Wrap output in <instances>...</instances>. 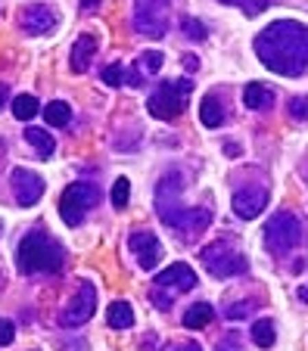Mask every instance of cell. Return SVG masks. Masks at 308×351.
Returning a JSON list of instances; mask_svg holds the SVG:
<instances>
[{"mask_svg": "<svg viewBox=\"0 0 308 351\" xmlns=\"http://www.w3.org/2000/svg\"><path fill=\"white\" fill-rule=\"evenodd\" d=\"M255 53L261 66L283 78H299L308 69V25L293 19H277L255 34Z\"/></svg>", "mask_w": 308, "mask_h": 351, "instance_id": "obj_1", "label": "cell"}, {"mask_svg": "<svg viewBox=\"0 0 308 351\" xmlns=\"http://www.w3.org/2000/svg\"><path fill=\"white\" fill-rule=\"evenodd\" d=\"M178 193H181V178L178 174H165L159 180V186H156V212L165 221V227H171L181 239L193 243L200 233L209 230L212 212L209 208H184Z\"/></svg>", "mask_w": 308, "mask_h": 351, "instance_id": "obj_2", "label": "cell"}, {"mask_svg": "<svg viewBox=\"0 0 308 351\" xmlns=\"http://www.w3.org/2000/svg\"><path fill=\"white\" fill-rule=\"evenodd\" d=\"M66 261V252L56 239H50L44 230H32L19 243L16 252V267L19 274H56Z\"/></svg>", "mask_w": 308, "mask_h": 351, "instance_id": "obj_3", "label": "cell"}, {"mask_svg": "<svg viewBox=\"0 0 308 351\" xmlns=\"http://www.w3.org/2000/svg\"><path fill=\"white\" fill-rule=\"evenodd\" d=\"M200 261L212 277L228 280V277H240L249 271L246 255L240 252V245L234 239H218V243H209L200 249Z\"/></svg>", "mask_w": 308, "mask_h": 351, "instance_id": "obj_4", "label": "cell"}, {"mask_svg": "<svg viewBox=\"0 0 308 351\" xmlns=\"http://www.w3.org/2000/svg\"><path fill=\"white\" fill-rule=\"evenodd\" d=\"M193 90V81L190 78H178V81H162L147 99V112L153 119L162 121H171L187 109V97Z\"/></svg>", "mask_w": 308, "mask_h": 351, "instance_id": "obj_5", "label": "cell"}, {"mask_svg": "<svg viewBox=\"0 0 308 351\" xmlns=\"http://www.w3.org/2000/svg\"><path fill=\"white\" fill-rule=\"evenodd\" d=\"M100 202V190L97 184L91 180H75L62 190V199H60V218L66 221L69 227H78L84 221V215Z\"/></svg>", "mask_w": 308, "mask_h": 351, "instance_id": "obj_6", "label": "cell"}, {"mask_svg": "<svg viewBox=\"0 0 308 351\" xmlns=\"http://www.w3.org/2000/svg\"><path fill=\"white\" fill-rule=\"evenodd\" d=\"M171 25V0H134V28L147 38H162Z\"/></svg>", "mask_w": 308, "mask_h": 351, "instance_id": "obj_7", "label": "cell"}, {"mask_svg": "<svg viewBox=\"0 0 308 351\" xmlns=\"http://www.w3.org/2000/svg\"><path fill=\"white\" fill-rule=\"evenodd\" d=\"M302 239V221L289 212H277L274 218L265 227V245H268L274 255H283L289 249H296Z\"/></svg>", "mask_w": 308, "mask_h": 351, "instance_id": "obj_8", "label": "cell"}, {"mask_svg": "<svg viewBox=\"0 0 308 351\" xmlns=\"http://www.w3.org/2000/svg\"><path fill=\"white\" fill-rule=\"evenodd\" d=\"M94 311H97V289H94V283H81L78 286V292L72 295V302L66 305V311L60 314V326H81V324H87V320L94 317Z\"/></svg>", "mask_w": 308, "mask_h": 351, "instance_id": "obj_9", "label": "cell"}, {"mask_svg": "<svg viewBox=\"0 0 308 351\" xmlns=\"http://www.w3.org/2000/svg\"><path fill=\"white\" fill-rule=\"evenodd\" d=\"M10 186H13V196L22 208L38 206L40 196H44V190H47L44 178H40L38 171H28V168H16V171L10 174Z\"/></svg>", "mask_w": 308, "mask_h": 351, "instance_id": "obj_10", "label": "cell"}, {"mask_svg": "<svg viewBox=\"0 0 308 351\" xmlns=\"http://www.w3.org/2000/svg\"><path fill=\"white\" fill-rule=\"evenodd\" d=\"M230 206H234L237 218L252 221L265 212V206H268V190H265V186H243V190L234 193Z\"/></svg>", "mask_w": 308, "mask_h": 351, "instance_id": "obj_11", "label": "cell"}, {"mask_svg": "<svg viewBox=\"0 0 308 351\" xmlns=\"http://www.w3.org/2000/svg\"><path fill=\"white\" fill-rule=\"evenodd\" d=\"M128 249L134 252L137 265H141L143 271H156V265L162 261V243L150 230L131 233V239H128Z\"/></svg>", "mask_w": 308, "mask_h": 351, "instance_id": "obj_12", "label": "cell"}, {"mask_svg": "<svg viewBox=\"0 0 308 351\" xmlns=\"http://www.w3.org/2000/svg\"><path fill=\"white\" fill-rule=\"evenodd\" d=\"M19 25L25 34H47L56 28V13L44 3H28L19 13Z\"/></svg>", "mask_w": 308, "mask_h": 351, "instance_id": "obj_13", "label": "cell"}, {"mask_svg": "<svg viewBox=\"0 0 308 351\" xmlns=\"http://www.w3.org/2000/svg\"><path fill=\"white\" fill-rule=\"evenodd\" d=\"M156 283L187 292V289H193V286H196V271L190 265H184V261H174L171 267H165V271L156 277Z\"/></svg>", "mask_w": 308, "mask_h": 351, "instance_id": "obj_14", "label": "cell"}, {"mask_svg": "<svg viewBox=\"0 0 308 351\" xmlns=\"http://www.w3.org/2000/svg\"><path fill=\"white\" fill-rule=\"evenodd\" d=\"M94 53H97V38L94 34H81L72 44V72H87Z\"/></svg>", "mask_w": 308, "mask_h": 351, "instance_id": "obj_15", "label": "cell"}, {"mask_svg": "<svg viewBox=\"0 0 308 351\" xmlns=\"http://www.w3.org/2000/svg\"><path fill=\"white\" fill-rule=\"evenodd\" d=\"M271 103H274V90L265 84H259V81H252V84H246V90H243V106L246 109H268Z\"/></svg>", "mask_w": 308, "mask_h": 351, "instance_id": "obj_16", "label": "cell"}, {"mask_svg": "<svg viewBox=\"0 0 308 351\" xmlns=\"http://www.w3.org/2000/svg\"><path fill=\"white\" fill-rule=\"evenodd\" d=\"M25 140L34 146V153H38L40 159H50L56 149V140L50 137V131H44V128H25Z\"/></svg>", "mask_w": 308, "mask_h": 351, "instance_id": "obj_17", "label": "cell"}, {"mask_svg": "<svg viewBox=\"0 0 308 351\" xmlns=\"http://www.w3.org/2000/svg\"><path fill=\"white\" fill-rule=\"evenodd\" d=\"M106 324L112 330H128V326H134V308L128 305V302H112L106 311Z\"/></svg>", "mask_w": 308, "mask_h": 351, "instance_id": "obj_18", "label": "cell"}, {"mask_svg": "<svg viewBox=\"0 0 308 351\" xmlns=\"http://www.w3.org/2000/svg\"><path fill=\"white\" fill-rule=\"evenodd\" d=\"M212 317H215L212 305H209V302H196V305L187 308V314H184V326H187V330H202V326L212 324Z\"/></svg>", "mask_w": 308, "mask_h": 351, "instance_id": "obj_19", "label": "cell"}, {"mask_svg": "<svg viewBox=\"0 0 308 351\" xmlns=\"http://www.w3.org/2000/svg\"><path fill=\"white\" fill-rule=\"evenodd\" d=\"M200 121L206 128H218L224 121V106L212 97V93H209V97H202V103H200Z\"/></svg>", "mask_w": 308, "mask_h": 351, "instance_id": "obj_20", "label": "cell"}, {"mask_svg": "<svg viewBox=\"0 0 308 351\" xmlns=\"http://www.w3.org/2000/svg\"><path fill=\"white\" fill-rule=\"evenodd\" d=\"M44 119H47L50 128H66L69 121H72V109H69V103L56 99V103H50V106L44 109Z\"/></svg>", "mask_w": 308, "mask_h": 351, "instance_id": "obj_21", "label": "cell"}, {"mask_svg": "<svg viewBox=\"0 0 308 351\" xmlns=\"http://www.w3.org/2000/svg\"><path fill=\"white\" fill-rule=\"evenodd\" d=\"M252 342L259 345V348H271V345H274V320H255L252 324Z\"/></svg>", "mask_w": 308, "mask_h": 351, "instance_id": "obj_22", "label": "cell"}, {"mask_svg": "<svg viewBox=\"0 0 308 351\" xmlns=\"http://www.w3.org/2000/svg\"><path fill=\"white\" fill-rule=\"evenodd\" d=\"M13 115H16L19 121L34 119V115H38V99H34L32 93H22V97H16V99H13Z\"/></svg>", "mask_w": 308, "mask_h": 351, "instance_id": "obj_23", "label": "cell"}, {"mask_svg": "<svg viewBox=\"0 0 308 351\" xmlns=\"http://www.w3.org/2000/svg\"><path fill=\"white\" fill-rule=\"evenodd\" d=\"M128 199H131V184H128V178H119L112 184V206L121 212L128 206Z\"/></svg>", "mask_w": 308, "mask_h": 351, "instance_id": "obj_24", "label": "cell"}, {"mask_svg": "<svg viewBox=\"0 0 308 351\" xmlns=\"http://www.w3.org/2000/svg\"><path fill=\"white\" fill-rule=\"evenodd\" d=\"M181 32H184V38H190V40H202L206 38V25H202L200 19H181Z\"/></svg>", "mask_w": 308, "mask_h": 351, "instance_id": "obj_25", "label": "cell"}, {"mask_svg": "<svg viewBox=\"0 0 308 351\" xmlns=\"http://www.w3.org/2000/svg\"><path fill=\"white\" fill-rule=\"evenodd\" d=\"M103 81H106L109 87H119L121 81H125V66H121V62H112V66H106L103 69V75H100Z\"/></svg>", "mask_w": 308, "mask_h": 351, "instance_id": "obj_26", "label": "cell"}, {"mask_svg": "<svg viewBox=\"0 0 308 351\" xmlns=\"http://www.w3.org/2000/svg\"><path fill=\"white\" fill-rule=\"evenodd\" d=\"M289 119L293 121H308V93L305 97H293V103H289Z\"/></svg>", "mask_w": 308, "mask_h": 351, "instance_id": "obj_27", "label": "cell"}, {"mask_svg": "<svg viewBox=\"0 0 308 351\" xmlns=\"http://www.w3.org/2000/svg\"><path fill=\"white\" fill-rule=\"evenodd\" d=\"M13 339H16V326H13V320L0 317V345H10Z\"/></svg>", "mask_w": 308, "mask_h": 351, "instance_id": "obj_28", "label": "cell"}, {"mask_svg": "<svg viewBox=\"0 0 308 351\" xmlns=\"http://www.w3.org/2000/svg\"><path fill=\"white\" fill-rule=\"evenodd\" d=\"M252 311H255V302H243V305L228 308V317H230V320H240V317H249Z\"/></svg>", "mask_w": 308, "mask_h": 351, "instance_id": "obj_29", "label": "cell"}, {"mask_svg": "<svg viewBox=\"0 0 308 351\" xmlns=\"http://www.w3.org/2000/svg\"><path fill=\"white\" fill-rule=\"evenodd\" d=\"M218 351H240V339H237L234 332H230V336L224 339L222 345H218Z\"/></svg>", "mask_w": 308, "mask_h": 351, "instance_id": "obj_30", "label": "cell"}, {"mask_svg": "<svg viewBox=\"0 0 308 351\" xmlns=\"http://www.w3.org/2000/svg\"><path fill=\"white\" fill-rule=\"evenodd\" d=\"M165 351H202L196 342H181V345H171V348H165Z\"/></svg>", "mask_w": 308, "mask_h": 351, "instance_id": "obj_31", "label": "cell"}, {"mask_svg": "<svg viewBox=\"0 0 308 351\" xmlns=\"http://www.w3.org/2000/svg\"><path fill=\"white\" fill-rule=\"evenodd\" d=\"M224 153H228L230 159H237V156H240V143H234V140H228V143H224Z\"/></svg>", "mask_w": 308, "mask_h": 351, "instance_id": "obj_32", "label": "cell"}, {"mask_svg": "<svg viewBox=\"0 0 308 351\" xmlns=\"http://www.w3.org/2000/svg\"><path fill=\"white\" fill-rule=\"evenodd\" d=\"M100 3H103V0H81V7H84L87 13H91V10H97V7H100Z\"/></svg>", "mask_w": 308, "mask_h": 351, "instance_id": "obj_33", "label": "cell"}, {"mask_svg": "<svg viewBox=\"0 0 308 351\" xmlns=\"http://www.w3.org/2000/svg\"><path fill=\"white\" fill-rule=\"evenodd\" d=\"M7 103V84H0V106Z\"/></svg>", "mask_w": 308, "mask_h": 351, "instance_id": "obj_34", "label": "cell"}, {"mask_svg": "<svg viewBox=\"0 0 308 351\" xmlns=\"http://www.w3.org/2000/svg\"><path fill=\"white\" fill-rule=\"evenodd\" d=\"M3 153H7V146H3V140H0V159H3Z\"/></svg>", "mask_w": 308, "mask_h": 351, "instance_id": "obj_35", "label": "cell"}, {"mask_svg": "<svg viewBox=\"0 0 308 351\" xmlns=\"http://www.w3.org/2000/svg\"><path fill=\"white\" fill-rule=\"evenodd\" d=\"M222 3H240V0H222Z\"/></svg>", "mask_w": 308, "mask_h": 351, "instance_id": "obj_36", "label": "cell"}]
</instances>
